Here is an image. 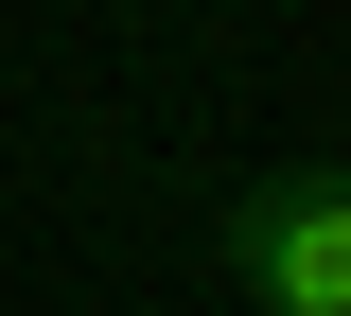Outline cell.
I'll use <instances>...</instances> for the list:
<instances>
[{"instance_id": "1", "label": "cell", "mask_w": 351, "mask_h": 316, "mask_svg": "<svg viewBox=\"0 0 351 316\" xmlns=\"http://www.w3.org/2000/svg\"><path fill=\"white\" fill-rule=\"evenodd\" d=\"M211 264L246 316H351V158H299V176H246L211 228Z\"/></svg>"}]
</instances>
